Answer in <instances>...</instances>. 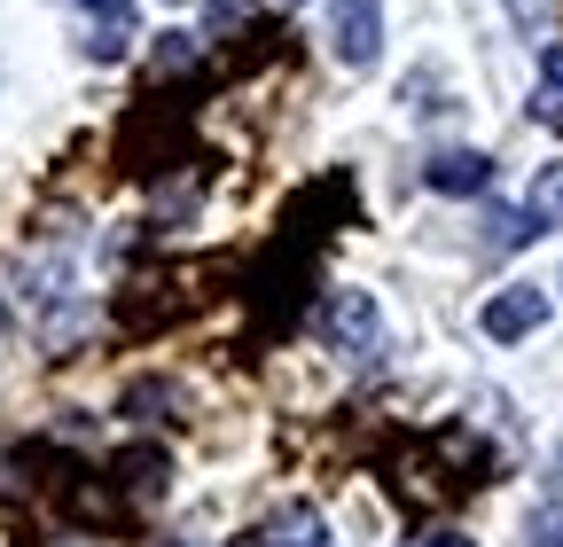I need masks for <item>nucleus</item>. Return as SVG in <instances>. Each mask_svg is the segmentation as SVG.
<instances>
[{
	"label": "nucleus",
	"mask_w": 563,
	"mask_h": 547,
	"mask_svg": "<svg viewBox=\"0 0 563 547\" xmlns=\"http://www.w3.org/2000/svg\"><path fill=\"white\" fill-rule=\"evenodd\" d=\"M258 547H329V524L306 501H282V509L258 516Z\"/></svg>",
	"instance_id": "nucleus-6"
},
{
	"label": "nucleus",
	"mask_w": 563,
	"mask_h": 547,
	"mask_svg": "<svg viewBox=\"0 0 563 547\" xmlns=\"http://www.w3.org/2000/svg\"><path fill=\"white\" fill-rule=\"evenodd\" d=\"M485 227H493V250H517V243H532V235H540V220H532V212H493Z\"/></svg>",
	"instance_id": "nucleus-9"
},
{
	"label": "nucleus",
	"mask_w": 563,
	"mask_h": 547,
	"mask_svg": "<svg viewBox=\"0 0 563 547\" xmlns=\"http://www.w3.org/2000/svg\"><path fill=\"white\" fill-rule=\"evenodd\" d=\"M118 469H125V485H141V501H157V493H165V454L141 446V454H125Z\"/></svg>",
	"instance_id": "nucleus-8"
},
{
	"label": "nucleus",
	"mask_w": 563,
	"mask_h": 547,
	"mask_svg": "<svg viewBox=\"0 0 563 547\" xmlns=\"http://www.w3.org/2000/svg\"><path fill=\"white\" fill-rule=\"evenodd\" d=\"M422 180H431L439 196H485L493 188V157L485 149H439L431 165H422Z\"/></svg>",
	"instance_id": "nucleus-5"
},
{
	"label": "nucleus",
	"mask_w": 563,
	"mask_h": 547,
	"mask_svg": "<svg viewBox=\"0 0 563 547\" xmlns=\"http://www.w3.org/2000/svg\"><path fill=\"white\" fill-rule=\"evenodd\" d=\"M79 9H87V55H95V63H125L133 40H141L133 0H79Z\"/></svg>",
	"instance_id": "nucleus-3"
},
{
	"label": "nucleus",
	"mask_w": 563,
	"mask_h": 547,
	"mask_svg": "<svg viewBox=\"0 0 563 547\" xmlns=\"http://www.w3.org/2000/svg\"><path fill=\"white\" fill-rule=\"evenodd\" d=\"M532 118L563 133V87H548V79H540V94H532Z\"/></svg>",
	"instance_id": "nucleus-11"
},
{
	"label": "nucleus",
	"mask_w": 563,
	"mask_h": 547,
	"mask_svg": "<svg viewBox=\"0 0 563 547\" xmlns=\"http://www.w3.org/2000/svg\"><path fill=\"white\" fill-rule=\"evenodd\" d=\"M525 547H563V509H540L525 524Z\"/></svg>",
	"instance_id": "nucleus-10"
},
{
	"label": "nucleus",
	"mask_w": 563,
	"mask_h": 547,
	"mask_svg": "<svg viewBox=\"0 0 563 547\" xmlns=\"http://www.w3.org/2000/svg\"><path fill=\"white\" fill-rule=\"evenodd\" d=\"M313 321H321V345L344 353V360H376L384 353V305L368 290H329Z\"/></svg>",
	"instance_id": "nucleus-1"
},
{
	"label": "nucleus",
	"mask_w": 563,
	"mask_h": 547,
	"mask_svg": "<svg viewBox=\"0 0 563 547\" xmlns=\"http://www.w3.org/2000/svg\"><path fill=\"white\" fill-rule=\"evenodd\" d=\"M540 79H548V87H563V40H548V47H540Z\"/></svg>",
	"instance_id": "nucleus-12"
},
{
	"label": "nucleus",
	"mask_w": 563,
	"mask_h": 547,
	"mask_svg": "<svg viewBox=\"0 0 563 547\" xmlns=\"http://www.w3.org/2000/svg\"><path fill=\"white\" fill-rule=\"evenodd\" d=\"M329 47L344 71H368L384 55V0H336L329 9Z\"/></svg>",
	"instance_id": "nucleus-2"
},
{
	"label": "nucleus",
	"mask_w": 563,
	"mask_h": 547,
	"mask_svg": "<svg viewBox=\"0 0 563 547\" xmlns=\"http://www.w3.org/2000/svg\"><path fill=\"white\" fill-rule=\"evenodd\" d=\"M422 547H477V539H462V532H431Z\"/></svg>",
	"instance_id": "nucleus-13"
},
{
	"label": "nucleus",
	"mask_w": 563,
	"mask_h": 547,
	"mask_svg": "<svg viewBox=\"0 0 563 547\" xmlns=\"http://www.w3.org/2000/svg\"><path fill=\"white\" fill-rule=\"evenodd\" d=\"M548 321V290H532V282H509L501 298H485V336L493 345H517V336H532Z\"/></svg>",
	"instance_id": "nucleus-4"
},
{
	"label": "nucleus",
	"mask_w": 563,
	"mask_h": 547,
	"mask_svg": "<svg viewBox=\"0 0 563 547\" xmlns=\"http://www.w3.org/2000/svg\"><path fill=\"white\" fill-rule=\"evenodd\" d=\"M0 328H9V305H0Z\"/></svg>",
	"instance_id": "nucleus-15"
},
{
	"label": "nucleus",
	"mask_w": 563,
	"mask_h": 547,
	"mask_svg": "<svg viewBox=\"0 0 563 547\" xmlns=\"http://www.w3.org/2000/svg\"><path fill=\"white\" fill-rule=\"evenodd\" d=\"M274 9H306V0H274Z\"/></svg>",
	"instance_id": "nucleus-14"
},
{
	"label": "nucleus",
	"mask_w": 563,
	"mask_h": 547,
	"mask_svg": "<svg viewBox=\"0 0 563 547\" xmlns=\"http://www.w3.org/2000/svg\"><path fill=\"white\" fill-rule=\"evenodd\" d=\"M525 212H532L540 227H563V157L532 172V196H525Z\"/></svg>",
	"instance_id": "nucleus-7"
}]
</instances>
